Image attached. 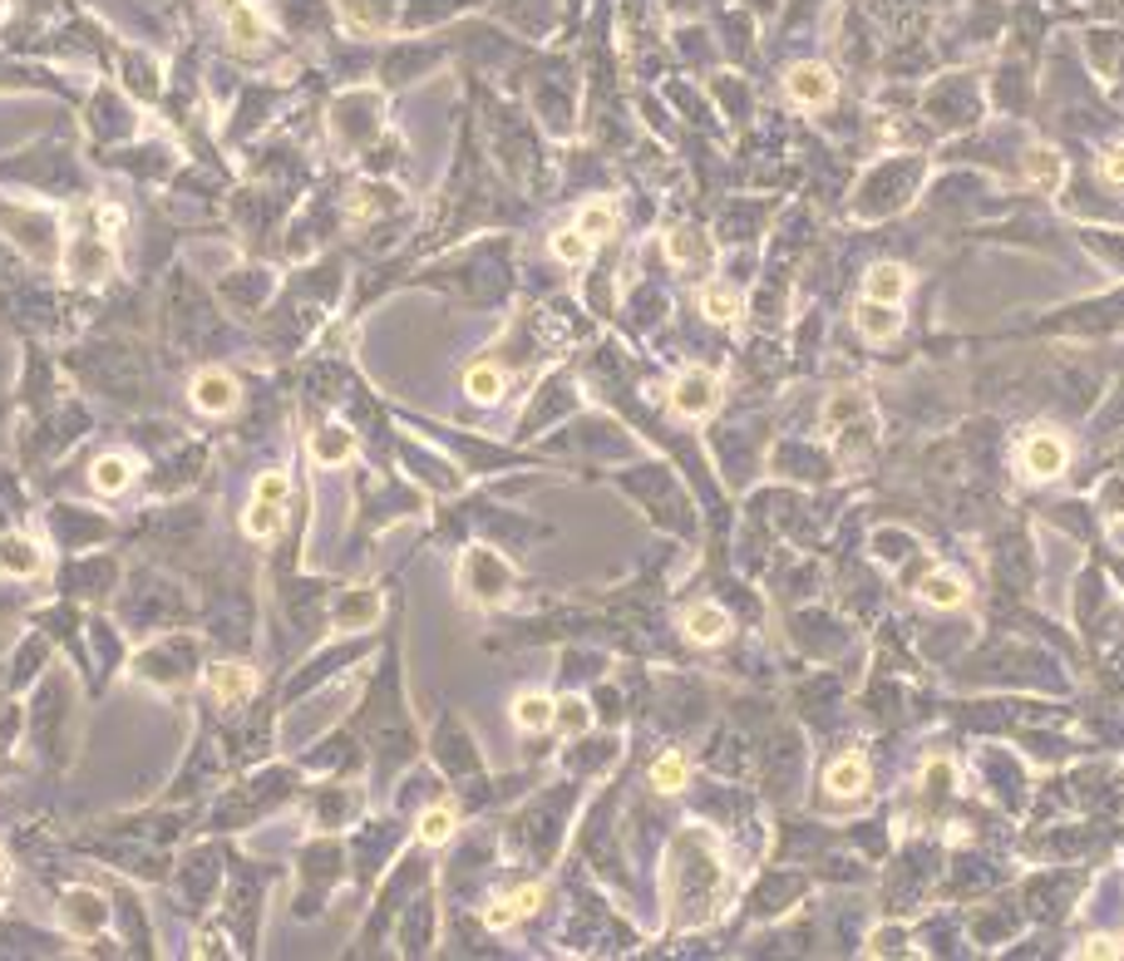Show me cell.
I'll list each match as a JSON object with an SVG mask.
<instances>
[{
	"label": "cell",
	"instance_id": "1",
	"mask_svg": "<svg viewBox=\"0 0 1124 961\" xmlns=\"http://www.w3.org/2000/svg\"><path fill=\"white\" fill-rule=\"evenodd\" d=\"M716 405H720V380H716V370H706V365H691V370L675 380V390H671V409L681 419H706V415H716Z\"/></svg>",
	"mask_w": 1124,
	"mask_h": 961
},
{
	"label": "cell",
	"instance_id": "2",
	"mask_svg": "<svg viewBox=\"0 0 1124 961\" xmlns=\"http://www.w3.org/2000/svg\"><path fill=\"white\" fill-rule=\"evenodd\" d=\"M1065 464H1071V444H1065L1056 429H1036V434L1021 444V469H1026L1031 479H1060Z\"/></svg>",
	"mask_w": 1124,
	"mask_h": 961
},
{
	"label": "cell",
	"instance_id": "3",
	"mask_svg": "<svg viewBox=\"0 0 1124 961\" xmlns=\"http://www.w3.org/2000/svg\"><path fill=\"white\" fill-rule=\"evenodd\" d=\"M784 89H790L794 104L819 109V104H829V99H834L838 85H834V75H829L824 64H794L790 79H784Z\"/></svg>",
	"mask_w": 1124,
	"mask_h": 961
},
{
	"label": "cell",
	"instance_id": "4",
	"mask_svg": "<svg viewBox=\"0 0 1124 961\" xmlns=\"http://www.w3.org/2000/svg\"><path fill=\"white\" fill-rule=\"evenodd\" d=\"M65 922H70V932H79V937H94V932H104V927H109L104 897L89 893V887H75V893H65Z\"/></svg>",
	"mask_w": 1124,
	"mask_h": 961
},
{
	"label": "cell",
	"instance_id": "5",
	"mask_svg": "<svg viewBox=\"0 0 1124 961\" xmlns=\"http://www.w3.org/2000/svg\"><path fill=\"white\" fill-rule=\"evenodd\" d=\"M854 326H858V336L863 341H873V345H888L893 336L902 331V316H898V306H883V301H858V311H854Z\"/></svg>",
	"mask_w": 1124,
	"mask_h": 961
},
{
	"label": "cell",
	"instance_id": "6",
	"mask_svg": "<svg viewBox=\"0 0 1124 961\" xmlns=\"http://www.w3.org/2000/svg\"><path fill=\"white\" fill-rule=\"evenodd\" d=\"M193 405L203 409V415H232L237 405V380L227 370H203L193 380Z\"/></svg>",
	"mask_w": 1124,
	"mask_h": 961
},
{
	"label": "cell",
	"instance_id": "7",
	"mask_svg": "<svg viewBox=\"0 0 1124 961\" xmlns=\"http://www.w3.org/2000/svg\"><path fill=\"white\" fill-rule=\"evenodd\" d=\"M908 287H912V277H908V267H898V262H879V267L863 277V296L883 301V306H898V301L908 296Z\"/></svg>",
	"mask_w": 1124,
	"mask_h": 961
},
{
	"label": "cell",
	"instance_id": "8",
	"mask_svg": "<svg viewBox=\"0 0 1124 961\" xmlns=\"http://www.w3.org/2000/svg\"><path fill=\"white\" fill-rule=\"evenodd\" d=\"M207 685H213V695L223 705H242V700H252V691H257V675H252V666H213L207 671Z\"/></svg>",
	"mask_w": 1124,
	"mask_h": 961
},
{
	"label": "cell",
	"instance_id": "9",
	"mask_svg": "<svg viewBox=\"0 0 1124 961\" xmlns=\"http://www.w3.org/2000/svg\"><path fill=\"white\" fill-rule=\"evenodd\" d=\"M824 789L838 794V799H858V794L868 789V759H863V755L834 759V764H829V774H824Z\"/></svg>",
	"mask_w": 1124,
	"mask_h": 961
},
{
	"label": "cell",
	"instance_id": "10",
	"mask_svg": "<svg viewBox=\"0 0 1124 961\" xmlns=\"http://www.w3.org/2000/svg\"><path fill=\"white\" fill-rule=\"evenodd\" d=\"M375 621H380V592L361 587V592L336 602V627L341 631H365V627H375Z\"/></svg>",
	"mask_w": 1124,
	"mask_h": 961
},
{
	"label": "cell",
	"instance_id": "11",
	"mask_svg": "<svg viewBox=\"0 0 1124 961\" xmlns=\"http://www.w3.org/2000/svg\"><path fill=\"white\" fill-rule=\"evenodd\" d=\"M725 631H730V617L716 602H700V607L685 611V636L696 641V646H716V641H725Z\"/></svg>",
	"mask_w": 1124,
	"mask_h": 961
},
{
	"label": "cell",
	"instance_id": "12",
	"mask_svg": "<svg viewBox=\"0 0 1124 961\" xmlns=\"http://www.w3.org/2000/svg\"><path fill=\"white\" fill-rule=\"evenodd\" d=\"M918 597L927 602V607H937V611H952V607H962V602H967V582L943 567V572H927V577H922Z\"/></svg>",
	"mask_w": 1124,
	"mask_h": 961
},
{
	"label": "cell",
	"instance_id": "13",
	"mask_svg": "<svg viewBox=\"0 0 1124 961\" xmlns=\"http://www.w3.org/2000/svg\"><path fill=\"white\" fill-rule=\"evenodd\" d=\"M469 572H479V582H473V597H483V602H493V597H504L508 592V582H514V572H508L504 562H498V557L493 553H473L469 557Z\"/></svg>",
	"mask_w": 1124,
	"mask_h": 961
},
{
	"label": "cell",
	"instance_id": "14",
	"mask_svg": "<svg viewBox=\"0 0 1124 961\" xmlns=\"http://www.w3.org/2000/svg\"><path fill=\"white\" fill-rule=\"evenodd\" d=\"M557 716V700H547L543 691H523L514 700V725L523 730V735H538V730H547Z\"/></svg>",
	"mask_w": 1124,
	"mask_h": 961
},
{
	"label": "cell",
	"instance_id": "15",
	"mask_svg": "<svg viewBox=\"0 0 1124 961\" xmlns=\"http://www.w3.org/2000/svg\"><path fill=\"white\" fill-rule=\"evenodd\" d=\"M700 311H706L716 326H735L740 320V311H745V301H740V291H730V287H706L700 291Z\"/></svg>",
	"mask_w": 1124,
	"mask_h": 961
},
{
	"label": "cell",
	"instance_id": "16",
	"mask_svg": "<svg viewBox=\"0 0 1124 961\" xmlns=\"http://www.w3.org/2000/svg\"><path fill=\"white\" fill-rule=\"evenodd\" d=\"M89 479H94L99 493H109V498H114V493H124V489L134 483V464L124 459V454H104V459L94 464V473H89Z\"/></svg>",
	"mask_w": 1124,
	"mask_h": 961
},
{
	"label": "cell",
	"instance_id": "17",
	"mask_svg": "<svg viewBox=\"0 0 1124 961\" xmlns=\"http://www.w3.org/2000/svg\"><path fill=\"white\" fill-rule=\"evenodd\" d=\"M464 390H469L473 400H479V405H493V400L504 395V370H498V365H469V370H464Z\"/></svg>",
	"mask_w": 1124,
	"mask_h": 961
},
{
	"label": "cell",
	"instance_id": "18",
	"mask_svg": "<svg viewBox=\"0 0 1124 961\" xmlns=\"http://www.w3.org/2000/svg\"><path fill=\"white\" fill-rule=\"evenodd\" d=\"M1026 178L1036 182V188L1056 192L1060 182H1065V163H1060V153H1050V149H1031L1026 153Z\"/></svg>",
	"mask_w": 1124,
	"mask_h": 961
},
{
	"label": "cell",
	"instance_id": "19",
	"mask_svg": "<svg viewBox=\"0 0 1124 961\" xmlns=\"http://www.w3.org/2000/svg\"><path fill=\"white\" fill-rule=\"evenodd\" d=\"M311 454H316V464H345L351 459V434L341 425L321 429V434L311 439Z\"/></svg>",
	"mask_w": 1124,
	"mask_h": 961
},
{
	"label": "cell",
	"instance_id": "20",
	"mask_svg": "<svg viewBox=\"0 0 1124 961\" xmlns=\"http://www.w3.org/2000/svg\"><path fill=\"white\" fill-rule=\"evenodd\" d=\"M553 725L563 730V735H588L592 730V710H588V700H557V716H553Z\"/></svg>",
	"mask_w": 1124,
	"mask_h": 961
},
{
	"label": "cell",
	"instance_id": "21",
	"mask_svg": "<svg viewBox=\"0 0 1124 961\" xmlns=\"http://www.w3.org/2000/svg\"><path fill=\"white\" fill-rule=\"evenodd\" d=\"M450 833H454V804L425 809V819H419V838H425V844H444Z\"/></svg>",
	"mask_w": 1124,
	"mask_h": 961
},
{
	"label": "cell",
	"instance_id": "22",
	"mask_svg": "<svg viewBox=\"0 0 1124 961\" xmlns=\"http://www.w3.org/2000/svg\"><path fill=\"white\" fill-rule=\"evenodd\" d=\"M652 789H661V794H675V789H685V759L681 755H661L652 764Z\"/></svg>",
	"mask_w": 1124,
	"mask_h": 961
},
{
	"label": "cell",
	"instance_id": "23",
	"mask_svg": "<svg viewBox=\"0 0 1124 961\" xmlns=\"http://www.w3.org/2000/svg\"><path fill=\"white\" fill-rule=\"evenodd\" d=\"M553 256H557V262H568V267H578V262H588V256H592V237H582L578 227H568V232L553 237Z\"/></svg>",
	"mask_w": 1124,
	"mask_h": 961
},
{
	"label": "cell",
	"instance_id": "24",
	"mask_svg": "<svg viewBox=\"0 0 1124 961\" xmlns=\"http://www.w3.org/2000/svg\"><path fill=\"white\" fill-rule=\"evenodd\" d=\"M611 227H617V213H611L607 203H588V207L578 213V232L592 237V242H597V237H607Z\"/></svg>",
	"mask_w": 1124,
	"mask_h": 961
},
{
	"label": "cell",
	"instance_id": "25",
	"mask_svg": "<svg viewBox=\"0 0 1124 961\" xmlns=\"http://www.w3.org/2000/svg\"><path fill=\"white\" fill-rule=\"evenodd\" d=\"M277 523H281V518H277V503H262V498L252 503V508H247V518H242V528H247L252 538H271V533H277Z\"/></svg>",
	"mask_w": 1124,
	"mask_h": 961
},
{
	"label": "cell",
	"instance_id": "26",
	"mask_svg": "<svg viewBox=\"0 0 1124 961\" xmlns=\"http://www.w3.org/2000/svg\"><path fill=\"white\" fill-rule=\"evenodd\" d=\"M0 567H5V572H35V567H40V557L30 553V543L11 538V543H0Z\"/></svg>",
	"mask_w": 1124,
	"mask_h": 961
},
{
	"label": "cell",
	"instance_id": "27",
	"mask_svg": "<svg viewBox=\"0 0 1124 961\" xmlns=\"http://www.w3.org/2000/svg\"><path fill=\"white\" fill-rule=\"evenodd\" d=\"M666 252H671V262H691V256H706V242H700V232H691V227H681V232H671V242H666Z\"/></svg>",
	"mask_w": 1124,
	"mask_h": 961
},
{
	"label": "cell",
	"instance_id": "28",
	"mask_svg": "<svg viewBox=\"0 0 1124 961\" xmlns=\"http://www.w3.org/2000/svg\"><path fill=\"white\" fill-rule=\"evenodd\" d=\"M227 21H232V30H237V40H242V45H257V40H262V21L252 15V5H247V0L237 5V11H227Z\"/></svg>",
	"mask_w": 1124,
	"mask_h": 961
},
{
	"label": "cell",
	"instance_id": "29",
	"mask_svg": "<svg viewBox=\"0 0 1124 961\" xmlns=\"http://www.w3.org/2000/svg\"><path fill=\"white\" fill-rule=\"evenodd\" d=\"M287 493H291V479L281 469H271V473H262V479H257V498L262 503H281Z\"/></svg>",
	"mask_w": 1124,
	"mask_h": 961
},
{
	"label": "cell",
	"instance_id": "30",
	"mask_svg": "<svg viewBox=\"0 0 1124 961\" xmlns=\"http://www.w3.org/2000/svg\"><path fill=\"white\" fill-rule=\"evenodd\" d=\"M508 902H514V908H518V918H528V912H538V902H543V887H538V883H528V887H518V893L508 897Z\"/></svg>",
	"mask_w": 1124,
	"mask_h": 961
},
{
	"label": "cell",
	"instance_id": "31",
	"mask_svg": "<svg viewBox=\"0 0 1124 961\" xmlns=\"http://www.w3.org/2000/svg\"><path fill=\"white\" fill-rule=\"evenodd\" d=\"M1120 951H1124V947H1120V941H1114V937H1090V941H1085V947H1081V957L1110 961V957H1120Z\"/></svg>",
	"mask_w": 1124,
	"mask_h": 961
},
{
	"label": "cell",
	"instance_id": "32",
	"mask_svg": "<svg viewBox=\"0 0 1124 961\" xmlns=\"http://www.w3.org/2000/svg\"><path fill=\"white\" fill-rule=\"evenodd\" d=\"M1100 503H1104V513H1110V518H1124V479H1110V483H1104Z\"/></svg>",
	"mask_w": 1124,
	"mask_h": 961
},
{
	"label": "cell",
	"instance_id": "33",
	"mask_svg": "<svg viewBox=\"0 0 1124 961\" xmlns=\"http://www.w3.org/2000/svg\"><path fill=\"white\" fill-rule=\"evenodd\" d=\"M514 918H518V908H514V902H493V908H489V918H483V922H489L493 932H504V927H514Z\"/></svg>",
	"mask_w": 1124,
	"mask_h": 961
},
{
	"label": "cell",
	"instance_id": "34",
	"mask_svg": "<svg viewBox=\"0 0 1124 961\" xmlns=\"http://www.w3.org/2000/svg\"><path fill=\"white\" fill-rule=\"evenodd\" d=\"M1104 178H1110V182H1124V143L1104 153Z\"/></svg>",
	"mask_w": 1124,
	"mask_h": 961
},
{
	"label": "cell",
	"instance_id": "35",
	"mask_svg": "<svg viewBox=\"0 0 1124 961\" xmlns=\"http://www.w3.org/2000/svg\"><path fill=\"white\" fill-rule=\"evenodd\" d=\"M94 217H99L104 232H118V227H124V213H118V207H94Z\"/></svg>",
	"mask_w": 1124,
	"mask_h": 961
},
{
	"label": "cell",
	"instance_id": "36",
	"mask_svg": "<svg viewBox=\"0 0 1124 961\" xmlns=\"http://www.w3.org/2000/svg\"><path fill=\"white\" fill-rule=\"evenodd\" d=\"M198 957H223V941H217V937H203V941H198Z\"/></svg>",
	"mask_w": 1124,
	"mask_h": 961
},
{
	"label": "cell",
	"instance_id": "37",
	"mask_svg": "<svg viewBox=\"0 0 1124 961\" xmlns=\"http://www.w3.org/2000/svg\"><path fill=\"white\" fill-rule=\"evenodd\" d=\"M5 877H11V863H5V848H0V883H5Z\"/></svg>",
	"mask_w": 1124,
	"mask_h": 961
}]
</instances>
